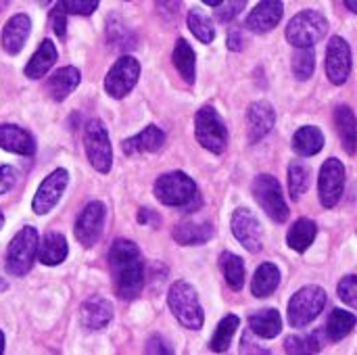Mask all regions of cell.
I'll return each mask as SVG.
<instances>
[{"mask_svg": "<svg viewBox=\"0 0 357 355\" xmlns=\"http://www.w3.org/2000/svg\"><path fill=\"white\" fill-rule=\"evenodd\" d=\"M50 21H52L54 33L63 40L65 33H67V10H65V6L61 4V0L56 2V6H54L52 13H50Z\"/></svg>", "mask_w": 357, "mask_h": 355, "instance_id": "obj_43", "label": "cell"}, {"mask_svg": "<svg viewBox=\"0 0 357 355\" xmlns=\"http://www.w3.org/2000/svg\"><path fill=\"white\" fill-rule=\"evenodd\" d=\"M203 2H205V4H209V6H215V4H218L220 0H203Z\"/></svg>", "mask_w": 357, "mask_h": 355, "instance_id": "obj_53", "label": "cell"}, {"mask_svg": "<svg viewBox=\"0 0 357 355\" xmlns=\"http://www.w3.org/2000/svg\"><path fill=\"white\" fill-rule=\"evenodd\" d=\"M138 77H140V63L134 56L123 54L109 69V73L105 77V90L113 98H123L126 94L132 92V88L136 86Z\"/></svg>", "mask_w": 357, "mask_h": 355, "instance_id": "obj_10", "label": "cell"}, {"mask_svg": "<svg viewBox=\"0 0 357 355\" xmlns=\"http://www.w3.org/2000/svg\"><path fill=\"white\" fill-rule=\"evenodd\" d=\"M29 31H31V21L27 15L19 13V15L10 17L2 29V48L8 54H19L23 44L29 38Z\"/></svg>", "mask_w": 357, "mask_h": 355, "instance_id": "obj_20", "label": "cell"}, {"mask_svg": "<svg viewBox=\"0 0 357 355\" xmlns=\"http://www.w3.org/2000/svg\"><path fill=\"white\" fill-rule=\"evenodd\" d=\"M356 326V314L351 312H343V310H335L326 322V337L337 343L341 339H345Z\"/></svg>", "mask_w": 357, "mask_h": 355, "instance_id": "obj_33", "label": "cell"}, {"mask_svg": "<svg viewBox=\"0 0 357 355\" xmlns=\"http://www.w3.org/2000/svg\"><path fill=\"white\" fill-rule=\"evenodd\" d=\"M328 31V21L318 10H301L287 25V40L295 48H312Z\"/></svg>", "mask_w": 357, "mask_h": 355, "instance_id": "obj_5", "label": "cell"}, {"mask_svg": "<svg viewBox=\"0 0 357 355\" xmlns=\"http://www.w3.org/2000/svg\"><path fill=\"white\" fill-rule=\"evenodd\" d=\"M293 149L303 155V157H312L318 155L324 149V134L320 128L316 126H305L301 130L295 132L293 136Z\"/></svg>", "mask_w": 357, "mask_h": 355, "instance_id": "obj_28", "label": "cell"}, {"mask_svg": "<svg viewBox=\"0 0 357 355\" xmlns=\"http://www.w3.org/2000/svg\"><path fill=\"white\" fill-rule=\"evenodd\" d=\"M155 197L167 207L180 209H197L201 205V195L190 176L184 172H167L157 178L155 182Z\"/></svg>", "mask_w": 357, "mask_h": 355, "instance_id": "obj_2", "label": "cell"}, {"mask_svg": "<svg viewBox=\"0 0 357 355\" xmlns=\"http://www.w3.org/2000/svg\"><path fill=\"white\" fill-rule=\"evenodd\" d=\"M0 149L17 155H33L36 140L29 132L13 123H0Z\"/></svg>", "mask_w": 357, "mask_h": 355, "instance_id": "obj_21", "label": "cell"}, {"mask_svg": "<svg viewBox=\"0 0 357 355\" xmlns=\"http://www.w3.org/2000/svg\"><path fill=\"white\" fill-rule=\"evenodd\" d=\"M79 80H82V77H79V71H77L75 67H61V69H56V71L48 77L46 90H48V94H50L52 100L61 103V100H65V98L77 88Z\"/></svg>", "mask_w": 357, "mask_h": 355, "instance_id": "obj_23", "label": "cell"}, {"mask_svg": "<svg viewBox=\"0 0 357 355\" xmlns=\"http://www.w3.org/2000/svg\"><path fill=\"white\" fill-rule=\"evenodd\" d=\"M253 197L261 209L278 224L289 220V205L284 201L278 180L270 174H261L253 180Z\"/></svg>", "mask_w": 357, "mask_h": 355, "instance_id": "obj_9", "label": "cell"}, {"mask_svg": "<svg viewBox=\"0 0 357 355\" xmlns=\"http://www.w3.org/2000/svg\"><path fill=\"white\" fill-rule=\"evenodd\" d=\"M38 243H40V236L33 226H25L13 236V241L8 243L6 262H4L6 272L10 276H25L31 270L36 251H38Z\"/></svg>", "mask_w": 357, "mask_h": 355, "instance_id": "obj_4", "label": "cell"}, {"mask_svg": "<svg viewBox=\"0 0 357 355\" xmlns=\"http://www.w3.org/2000/svg\"><path fill=\"white\" fill-rule=\"evenodd\" d=\"M2 226H4V216L0 213V228H2Z\"/></svg>", "mask_w": 357, "mask_h": 355, "instance_id": "obj_54", "label": "cell"}, {"mask_svg": "<svg viewBox=\"0 0 357 355\" xmlns=\"http://www.w3.org/2000/svg\"><path fill=\"white\" fill-rule=\"evenodd\" d=\"M238 326H241V320H238V316H234V314L226 316V318H224V320L218 324V328H215V335L211 337V343H209L211 352H215V354H222V352H226V349L230 347V343H232V337L236 335Z\"/></svg>", "mask_w": 357, "mask_h": 355, "instance_id": "obj_34", "label": "cell"}, {"mask_svg": "<svg viewBox=\"0 0 357 355\" xmlns=\"http://www.w3.org/2000/svg\"><path fill=\"white\" fill-rule=\"evenodd\" d=\"M337 291H339V297H341L349 308H357V276H354V274L345 276V278L339 282Z\"/></svg>", "mask_w": 357, "mask_h": 355, "instance_id": "obj_41", "label": "cell"}, {"mask_svg": "<svg viewBox=\"0 0 357 355\" xmlns=\"http://www.w3.org/2000/svg\"><path fill=\"white\" fill-rule=\"evenodd\" d=\"M100 0H61L67 15H92Z\"/></svg>", "mask_w": 357, "mask_h": 355, "instance_id": "obj_42", "label": "cell"}, {"mask_svg": "<svg viewBox=\"0 0 357 355\" xmlns=\"http://www.w3.org/2000/svg\"><path fill=\"white\" fill-rule=\"evenodd\" d=\"M251 333H255L261 339H274L282 331V318L276 310H261L257 314L249 316Z\"/></svg>", "mask_w": 357, "mask_h": 355, "instance_id": "obj_26", "label": "cell"}, {"mask_svg": "<svg viewBox=\"0 0 357 355\" xmlns=\"http://www.w3.org/2000/svg\"><path fill=\"white\" fill-rule=\"evenodd\" d=\"M335 121H337V130L343 138V144H345V151L349 155H356V113L351 107L343 105L337 109L335 113Z\"/></svg>", "mask_w": 357, "mask_h": 355, "instance_id": "obj_30", "label": "cell"}, {"mask_svg": "<svg viewBox=\"0 0 357 355\" xmlns=\"http://www.w3.org/2000/svg\"><path fill=\"white\" fill-rule=\"evenodd\" d=\"M284 349L289 354H316L320 349L318 335H293L284 341Z\"/></svg>", "mask_w": 357, "mask_h": 355, "instance_id": "obj_39", "label": "cell"}, {"mask_svg": "<svg viewBox=\"0 0 357 355\" xmlns=\"http://www.w3.org/2000/svg\"><path fill=\"white\" fill-rule=\"evenodd\" d=\"M326 305V291L312 285L303 287L289 301V322L293 328H303L314 322Z\"/></svg>", "mask_w": 357, "mask_h": 355, "instance_id": "obj_6", "label": "cell"}, {"mask_svg": "<svg viewBox=\"0 0 357 355\" xmlns=\"http://www.w3.org/2000/svg\"><path fill=\"white\" fill-rule=\"evenodd\" d=\"M186 21H188V27H190V31L195 33L197 40H201L203 44H211L213 42V38H215L213 21L201 8H190Z\"/></svg>", "mask_w": 357, "mask_h": 355, "instance_id": "obj_35", "label": "cell"}, {"mask_svg": "<svg viewBox=\"0 0 357 355\" xmlns=\"http://www.w3.org/2000/svg\"><path fill=\"white\" fill-rule=\"evenodd\" d=\"M67 182H69V174L65 169H54L38 188L33 201H31V209L33 213L38 216H44L48 213L61 199V195L65 192L67 188Z\"/></svg>", "mask_w": 357, "mask_h": 355, "instance_id": "obj_14", "label": "cell"}, {"mask_svg": "<svg viewBox=\"0 0 357 355\" xmlns=\"http://www.w3.org/2000/svg\"><path fill=\"white\" fill-rule=\"evenodd\" d=\"M36 257L44 266H59L67 257V241L61 232H48L42 243H38Z\"/></svg>", "mask_w": 357, "mask_h": 355, "instance_id": "obj_24", "label": "cell"}, {"mask_svg": "<svg viewBox=\"0 0 357 355\" xmlns=\"http://www.w3.org/2000/svg\"><path fill=\"white\" fill-rule=\"evenodd\" d=\"M282 10L284 6L280 0H261L247 17V27L255 33H266L280 23Z\"/></svg>", "mask_w": 357, "mask_h": 355, "instance_id": "obj_18", "label": "cell"}, {"mask_svg": "<svg viewBox=\"0 0 357 355\" xmlns=\"http://www.w3.org/2000/svg\"><path fill=\"white\" fill-rule=\"evenodd\" d=\"M220 268L224 272V278L228 282V287L232 291H241L243 285H245V266H243V259L230 251H224L220 255Z\"/></svg>", "mask_w": 357, "mask_h": 355, "instance_id": "obj_31", "label": "cell"}, {"mask_svg": "<svg viewBox=\"0 0 357 355\" xmlns=\"http://www.w3.org/2000/svg\"><path fill=\"white\" fill-rule=\"evenodd\" d=\"M172 59H174L176 69L184 77V82L192 84L195 82V50H192V46L184 38H180L176 42V48H174V56Z\"/></svg>", "mask_w": 357, "mask_h": 355, "instance_id": "obj_32", "label": "cell"}, {"mask_svg": "<svg viewBox=\"0 0 357 355\" xmlns=\"http://www.w3.org/2000/svg\"><path fill=\"white\" fill-rule=\"evenodd\" d=\"M17 182V169L10 165H0V195H6Z\"/></svg>", "mask_w": 357, "mask_h": 355, "instance_id": "obj_44", "label": "cell"}, {"mask_svg": "<svg viewBox=\"0 0 357 355\" xmlns=\"http://www.w3.org/2000/svg\"><path fill=\"white\" fill-rule=\"evenodd\" d=\"M79 318L82 324L90 331H102L107 328V324L113 318V305L100 297V295H92L90 299L84 301L82 310H79Z\"/></svg>", "mask_w": 357, "mask_h": 355, "instance_id": "obj_19", "label": "cell"}, {"mask_svg": "<svg viewBox=\"0 0 357 355\" xmlns=\"http://www.w3.org/2000/svg\"><path fill=\"white\" fill-rule=\"evenodd\" d=\"M345 4L351 13H357V0H345Z\"/></svg>", "mask_w": 357, "mask_h": 355, "instance_id": "obj_48", "label": "cell"}, {"mask_svg": "<svg viewBox=\"0 0 357 355\" xmlns=\"http://www.w3.org/2000/svg\"><path fill=\"white\" fill-rule=\"evenodd\" d=\"M280 285V270L274 264H261L253 276L251 293L255 297H270Z\"/></svg>", "mask_w": 357, "mask_h": 355, "instance_id": "obj_29", "label": "cell"}, {"mask_svg": "<svg viewBox=\"0 0 357 355\" xmlns=\"http://www.w3.org/2000/svg\"><path fill=\"white\" fill-rule=\"evenodd\" d=\"M245 4H247V0H220L215 4V19L222 23L232 21L236 15H241Z\"/></svg>", "mask_w": 357, "mask_h": 355, "instance_id": "obj_40", "label": "cell"}, {"mask_svg": "<svg viewBox=\"0 0 357 355\" xmlns=\"http://www.w3.org/2000/svg\"><path fill=\"white\" fill-rule=\"evenodd\" d=\"M4 289H6V280H4V278L0 276V291H4Z\"/></svg>", "mask_w": 357, "mask_h": 355, "instance_id": "obj_51", "label": "cell"}, {"mask_svg": "<svg viewBox=\"0 0 357 355\" xmlns=\"http://www.w3.org/2000/svg\"><path fill=\"white\" fill-rule=\"evenodd\" d=\"M8 2H10V0H0V10H4V8L8 6Z\"/></svg>", "mask_w": 357, "mask_h": 355, "instance_id": "obj_50", "label": "cell"}, {"mask_svg": "<svg viewBox=\"0 0 357 355\" xmlns=\"http://www.w3.org/2000/svg\"><path fill=\"white\" fill-rule=\"evenodd\" d=\"M4 354V335H2V331H0V355Z\"/></svg>", "mask_w": 357, "mask_h": 355, "instance_id": "obj_49", "label": "cell"}, {"mask_svg": "<svg viewBox=\"0 0 357 355\" xmlns=\"http://www.w3.org/2000/svg\"><path fill=\"white\" fill-rule=\"evenodd\" d=\"M232 234L247 251H261V224L249 209H236L232 213Z\"/></svg>", "mask_w": 357, "mask_h": 355, "instance_id": "obj_15", "label": "cell"}, {"mask_svg": "<svg viewBox=\"0 0 357 355\" xmlns=\"http://www.w3.org/2000/svg\"><path fill=\"white\" fill-rule=\"evenodd\" d=\"M84 149L86 157L92 163V167L100 174H109L113 163V151L111 140L107 134V128L98 119H90L84 128Z\"/></svg>", "mask_w": 357, "mask_h": 355, "instance_id": "obj_8", "label": "cell"}, {"mask_svg": "<svg viewBox=\"0 0 357 355\" xmlns=\"http://www.w3.org/2000/svg\"><path fill=\"white\" fill-rule=\"evenodd\" d=\"M195 134L203 149L222 155L228 144V130L213 107H203L195 117Z\"/></svg>", "mask_w": 357, "mask_h": 355, "instance_id": "obj_7", "label": "cell"}, {"mask_svg": "<svg viewBox=\"0 0 357 355\" xmlns=\"http://www.w3.org/2000/svg\"><path fill=\"white\" fill-rule=\"evenodd\" d=\"M167 305L182 326H186L190 331H199L203 326L205 314L199 303V295H197L195 287H190L188 282L178 280L172 285L169 295H167Z\"/></svg>", "mask_w": 357, "mask_h": 355, "instance_id": "obj_3", "label": "cell"}, {"mask_svg": "<svg viewBox=\"0 0 357 355\" xmlns=\"http://www.w3.org/2000/svg\"><path fill=\"white\" fill-rule=\"evenodd\" d=\"M165 144V134L157 126H146L140 134L123 140L121 149L126 155H138V153H155Z\"/></svg>", "mask_w": 357, "mask_h": 355, "instance_id": "obj_22", "label": "cell"}, {"mask_svg": "<svg viewBox=\"0 0 357 355\" xmlns=\"http://www.w3.org/2000/svg\"><path fill=\"white\" fill-rule=\"evenodd\" d=\"M165 341L161 337H153L146 343V354H172V347H163Z\"/></svg>", "mask_w": 357, "mask_h": 355, "instance_id": "obj_45", "label": "cell"}, {"mask_svg": "<svg viewBox=\"0 0 357 355\" xmlns=\"http://www.w3.org/2000/svg\"><path fill=\"white\" fill-rule=\"evenodd\" d=\"M138 222H140V224H153V226H157V224L161 222V218H159L155 211H151V209H140Z\"/></svg>", "mask_w": 357, "mask_h": 355, "instance_id": "obj_47", "label": "cell"}, {"mask_svg": "<svg viewBox=\"0 0 357 355\" xmlns=\"http://www.w3.org/2000/svg\"><path fill=\"white\" fill-rule=\"evenodd\" d=\"M105 218H107V209L100 201H92L82 209L75 222V239L79 241V245L92 247L98 241L105 226Z\"/></svg>", "mask_w": 357, "mask_h": 355, "instance_id": "obj_12", "label": "cell"}, {"mask_svg": "<svg viewBox=\"0 0 357 355\" xmlns=\"http://www.w3.org/2000/svg\"><path fill=\"white\" fill-rule=\"evenodd\" d=\"M109 270L117 297L132 301L140 295L144 285V264L136 243L117 239L109 251Z\"/></svg>", "mask_w": 357, "mask_h": 355, "instance_id": "obj_1", "label": "cell"}, {"mask_svg": "<svg viewBox=\"0 0 357 355\" xmlns=\"http://www.w3.org/2000/svg\"><path fill=\"white\" fill-rule=\"evenodd\" d=\"M316 234H318L316 222H314V220H307V218H301V220H297V222L291 226V230H289V234H287V243H289V247H291L293 251L303 253V251H307L310 245L316 241Z\"/></svg>", "mask_w": 357, "mask_h": 355, "instance_id": "obj_27", "label": "cell"}, {"mask_svg": "<svg viewBox=\"0 0 357 355\" xmlns=\"http://www.w3.org/2000/svg\"><path fill=\"white\" fill-rule=\"evenodd\" d=\"M107 36H109V42L115 46V48H134V36L130 33V29L123 25V21H119L117 17H111L109 19V25H107Z\"/></svg>", "mask_w": 357, "mask_h": 355, "instance_id": "obj_37", "label": "cell"}, {"mask_svg": "<svg viewBox=\"0 0 357 355\" xmlns=\"http://www.w3.org/2000/svg\"><path fill=\"white\" fill-rule=\"evenodd\" d=\"M213 224L209 220H203V218H188L184 222H180L172 236L178 245H203L207 243L211 236H213Z\"/></svg>", "mask_w": 357, "mask_h": 355, "instance_id": "obj_17", "label": "cell"}, {"mask_svg": "<svg viewBox=\"0 0 357 355\" xmlns=\"http://www.w3.org/2000/svg\"><path fill=\"white\" fill-rule=\"evenodd\" d=\"M36 2H38V4H40V6H46V4H50V2H52V0H36Z\"/></svg>", "mask_w": 357, "mask_h": 355, "instance_id": "obj_52", "label": "cell"}, {"mask_svg": "<svg viewBox=\"0 0 357 355\" xmlns=\"http://www.w3.org/2000/svg\"><path fill=\"white\" fill-rule=\"evenodd\" d=\"M54 61H56V46L52 44V40H44L40 44V48L33 52V56L29 59V63L25 67V75L29 80H40L50 71Z\"/></svg>", "mask_w": 357, "mask_h": 355, "instance_id": "obj_25", "label": "cell"}, {"mask_svg": "<svg viewBox=\"0 0 357 355\" xmlns=\"http://www.w3.org/2000/svg\"><path fill=\"white\" fill-rule=\"evenodd\" d=\"M349 73H351V48L341 36H335L331 38L326 48V75L333 84L341 86L347 82Z\"/></svg>", "mask_w": 357, "mask_h": 355, "instance_id": "obj_13", "label": "cell"}, {"mask_svg": "<svg viewBox=\"0 0 357 355\" xmlns=\"http://www.w3.org/2000/svg\"><path fill=\"white\" fill-rule=\"evenodd\" d=\"M228 48L230 50H241L243 48V33H241V29H230V33H228Z\"/></svg>", "mask_w": 357, "mask_h": 355, "instance_id": "obj_46", "label": "cell"}, {"mask_svg": "<svg viewBox=\"0 0 357 355\" xmlns=\"http://www.w3.org/2000/svg\"><path fill=\"white\" fill-rule=\"evenodd\" d=\"M345 190V165L331 157L324 161L322 169H320V180H318V192H320V203L326 209H333Z\"/></svg>", "mask_w": 357, "mask_h": 355, "instance_id": "obj_11", "label": "cell"}, {"mask_svg": "<svg viewBox=\"0 0 357 355\" xmlns=\"http://www.w3.org/2000/svg\"><path fill=\"white\" fill-rule=\"evenodd\" d=\"M276 121V113L272 109L270 103L259 100L253 103L247 111V130H249V140L251 142H259L261 138H266Z\"/></svg>", "mask_w": 357, "mask_h": 355, "instance_id": "obj_16", "label": "cell"}, {"mask_svg": "<svg viewBox=\"0 0 357 355\" xmlns=\"http://www.w3.org/2000/svg\"><path fill=\"white\" fill-rule=\"evenodd\" d=\"M310 188V169L301 161L289 165V190L293 199H299Z\"/></svg>", "mask_w": 357, "mask_h": 355, "instance_id": "obj_36", "label": "cell"}, {"mask_svg": "<svg viewBox=\"0 0 357 355\" xmlns=\"http://www.w3.org/2000/svg\"><path fill=\"white\" fill-rule=\"evenodd\" d=\"M316 69V54L312 48H297L293 56V73L297 80H310Z\"/></svg>", "mask_w": 357, "mask_h": 355, "instance_id": "obj_38", "label": "cell"}]
</instances>
